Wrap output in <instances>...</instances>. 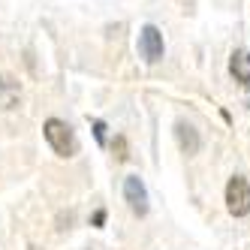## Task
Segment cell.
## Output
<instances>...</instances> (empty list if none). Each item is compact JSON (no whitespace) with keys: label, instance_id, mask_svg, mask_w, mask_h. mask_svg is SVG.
<instances>
[{"label":"cell","instance_id":"cell-1","mask_svg":"<svg viewBox=\"0 0 250 250\" xmlns=\"http://www.w3.org/2000/svg\"><path fill=\"white\" fill-rule=\"evenodd\" d=\"M45 139H48V145L51 151H55L58 157H73L79 151V139L73 133V127L58 118H48L45 121Z\"/></svg>","mask_w":250,"mask_h":250},{"label":"cell","instance_id":"cell-2","mask_svg":"<svg viewBox=\"0 0 250 250\" xmlns=\"http://www.w3.org/2000/svg\"><path fill=\"white\" fill-rule=\"evenodd\" d=\"M226 208L232 217H247L250 214V184L244 175H232L226 184Z\"/></svg>","mask_w":250,"mask_h":250},{"label":"cell","instance_id":"cell-3","mask_svg":"<svg viewBox=\"0 0 250 250\" xmlns=\"http://www.w3.org/2000/svg\"><path fill=\"white\" fill-rule=\"evenodd\" d=\"M124 199H127V205L136 217H145L148 214V190H145L139 175H130L127 181H124Z\"/></svg>","mask_w":250,"mask_h":250},{"label":"cell","instance_id":"cell-4","mask_svg":"<svg viewBox=\"0 0 250 250\" xmlns=\"http://www.w3.org/2000/svg\"><path fill=\"white\" fill-rule=\"evenodd\" d=\"M139 55L148 63H157L160 58H163V33H160L154 24L142 27V33H139Z\"/></svg>","mask_w":250,"mask_h":250},{"label":"cell","instance_id":"cell-5","mask_svg":"<svg viewBox=\"0 0 250 250\" xmlns=\"http://www.w3.org/2000/svg\"><path fill=\"white\" fill-rule=\"evenodd\" d=\"M175 136H178V145H181V151H184L187 157H193L196 151H199V133H196L190 124L178 121V124H175Z\"/></svg>","mask_w":250,"mask_h":250},{"label":"cell","instance_id":"cell-6","mask_svg":"<svg viewBox=\"0 0 250 250\" xmlns=\"http://www.w3.org/2000/svg\"><path fill=\"white\" fill-rule=\"evenodd\" d=\"M19 100H21L19 82L9 76H0V109H12V105H19Z\"/></svg>","mask_w":250,"mask_h":250},{"label":"cell","instance_id":"cell-7","mask_svg":"<svg viewBox=\"0 0 250 250\" xmlns=\"http://www.w3.org/2000/svg\"><path fill=\"white\" fill-rule=\"evenodd\" d=\"M229 69H232V76H235V82L250 84V55L247 51H235L232 61H229Z\"/></svg>","mask_w":250,"mask_h":250},{"label":"cell","instance_id":"cell-8","mask_svg":"<svg viewBox=\"0 0 250 250\" xmlns=\"http://www.w3.org/2000/svg\"><path fill=\"white\" fill-rule=\"evenodd\" d=\"M94 136H97L100 145H105V124L103 121H94Z\"/></svg>","mask_w":250,"mask_h":250},{"label":"cell","instance_id":"cell-9","mask_svg":"<svg viewBox=\"0 0 250 250\" xmlns=\"http://www.w3.org/2000/svg\"><path fill=\"white\" fill-rule=\"evenodd\" d=\"M115 145H118V160H127V145H124V139H121V136H118Z\"/></svg>","mask_w":250,"mask_h":250},{"label":"cell","instance_id":"cell-10","mask_svg":"<svg viewBox=\"0 0 250 250\" xmlns=\"http://www.w3.org/2000/svg\"><path fill=\"white\" fill-rule=\"evenodd\" d=\"M103 220H105V211H97L94 214V226H103Z\"/></svg>","mask_w":250,"mask_h":250}]
</instances>
